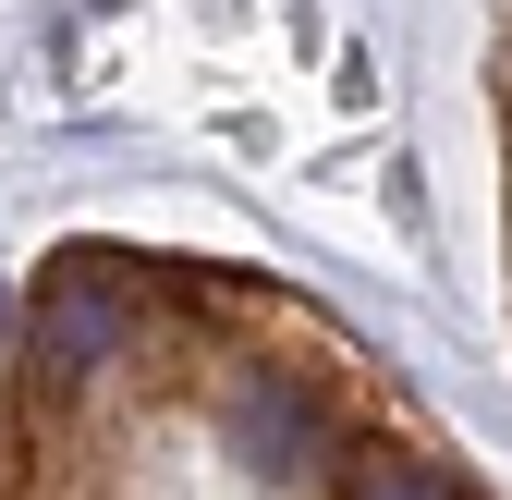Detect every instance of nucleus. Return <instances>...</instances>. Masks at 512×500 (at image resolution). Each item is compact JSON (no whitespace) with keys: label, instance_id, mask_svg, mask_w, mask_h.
Masks as SVG:
<instances>
[{"label":"nucleus","instance_id":"nucleus-1","mask_svg":"<svg viewBox=\"0 0 512 500\" xmlns=\"http://www.w3.org/2000/svg\"><path fill=\"white\" fill-rule=\"evenodd\" d=\"M0 500H500L269 269L61 244L0 330Z\"/></svg>","mask_w":512,"mask_h":500},{"label":"nucleus","instance_id":"nucleus-2","mask_svg":"<svg viewBox=\"0 0 512 500\" xmlns=\"http://www.w3.org/2000/svg\"><path fill=\"white\" fill-rule=\"evenodd\" d=\"M500 147H512V13H500Z\"/></svg>","mask_w":512,"mask_h":500},{"label":"nucleus","instance_id":"nucleus-3","mask_svg":"<svg viewBox=\"0 0 512 500\" xmlns=\"http://www.w3.org/2000/svg\"><path fill=\"white\" fill-rule=\"evenodd\" d=\"M0 330H13V293H0Z\"/></svg>","mask_w":512,"mask_h":500}]
</instances>
